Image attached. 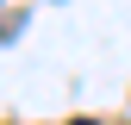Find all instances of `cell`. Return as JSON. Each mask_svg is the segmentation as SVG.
Listing matches in <instances>:
<instances>
[]
</instances>
